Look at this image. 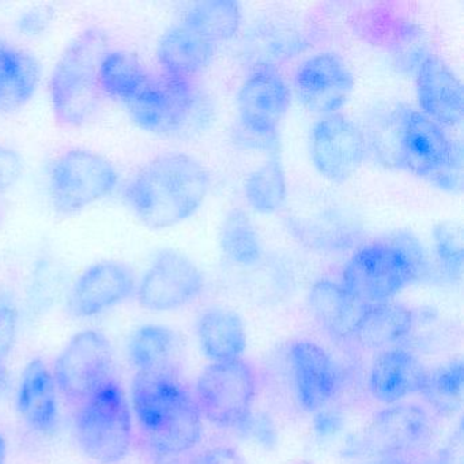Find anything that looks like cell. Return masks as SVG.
<instances>
[{"label":"cell","instance_id":"obj_28","mask_svg":"<svg viewBox=\"0 0 464 464\" xmlns=\"http://www.w3.org/2000/svg\"><path fill=\"white\" fill-rule=\"evenodd\" d=\"M415 324V314L403 304L388 303L369 305L361 317L353 338L365 349L385 350L410 335Z\"/></svg>","mask_w":464,"mask_h":464},{"label":"cell","instance_id":"obj_20","mask_svg":"<svg viewBox=\"0 0 464 464\" xmlns=\"http://www.w3.org/2000/svg\"><path fill=\"white\" fill-rule=\"evenodd\" d=\"M18 415L39 434L55 431L59 423V390L53 371L43 358H32L18 382L15 393Z\"/></svg>","mask_w":464,"mask_h":464},{"label":"cell","instance_id":"obj_29","mask_svg":"<svg viewBox=\"0 0 464 464\" xmlns=\"http://www.w3.org/2000/svg\"><path fill=\"white\" fill-rule=\"evenodd\" d=\"M308 45L305 34L286 21H263L246 37V53L257 64L278 63L295 58Z\"/></svg>","mask_w":464,"mask_h":464},{"label":"cell","instance_id":"obj_41","mask_svg":"<svg viewBox=\"0 0 464 464\" xmlns=\"http://www.w3.org/2000/svg\"><path fill=\"white\" fill-rule=\"evenodd\" d=\"M189 464H248V461L235 448L216 447L195 456Z\"/></svg>","mask_w":464,"mask_h":464},{"label":"cell","instance_id":"obj_13","mask_svg":"<svg viewBox=\"0 0 464 464\" xmlns=\"http://www.w3.org/2000/svg\"><path fill=\"white\" fill-rule=\"evenodd\" d=\"M134 268L121 260H100L82 271L67 292L66 308L75 319L112 311L135 295Z\"/></svg>","mask_w":464,"mask_h":464},{"label":"cell","instance_id":"obj_43","mask_svg":"<svg viewBox=\"0 0 464 464\" xmlns=\"http://www.w3.org/2000/svg\"><path fill=\"white\" fill-rule=\"evenodd\" d=\"M9 456V441L4 431L0 430V464H7Z\"/></svg>","mask_w":464,"mask_h":464},{"label":"cell","instance_id":"obj_27","mask_svg":"<svg viewBox=\"0 0 464 464\" xmlns=\"http://www.w3.org/2000/svg\"><path fill=\"white\" fill-rule=\"evenodd\" d=\"M409 110L403 104H382L366 118L362 131L368 154L388 169H401V146Z\"/></svg>","mask_w":464,"mask_h":464},{"label":"cell","instance_id":"obj_11","mask_svg":"<svg viewBox=\"0 0 464 464\" xmlns=\"http://www.w3.org/2000/svg\"><path fill=\"white\" fill-rule=\"evenodd\" d=\"M205 285V276L194 260L183 252L165 248L149 263L138 281L135 297L145 311L167 314L194 303Z\"/></svg>","mask_w":464,"mask_h":464},{"label":"cell","instance_id":"obj_19","mask_svg":"<svg viewBox=\"0 0 464 464\" xmlns=\"http://www.w3.org/2000/svg\"><path fill=\"white\" fill-rule=\"evenodd\" d=\"M453 142L444 127L410 108L401 146V169L430 183L447 165Z\"/></svg>","mask_w":464,"mask_h":464},{"label":"cell","instance_id":"obj_46","mask_svg":"<svg viewBox=\"0 0 464 464\" xmlns=\"http://www.w3.org/2000/svg\"><path fill=\"white\" fill-rule=\"evenodd\" d=\"M428 464H448V463H445V461H433V463H428Z\"/></svg>","mask_w":464,"mask_h":464},{"label":"cell","instance_id":"obj_22","mask_svg":"<svg viewBox=\"0 0 464 464\" xmlns=\"http://www.w3.org/2000/svg\"><path fill=\"white\" fill-rule=\"evenodd\" d=\"M308 306L317 324L335 339L353 338L369 305L344 289L341 282L320 279L308 293Z\"/></svg>","mask_w":464,"mask_h":464},{"label":"cell","instance_id":"obj_25","mask_svg":"<svg viewBox=\"0 0 464 464\" xmlns=\"http://www.w3.org/2000/svg\"><path fill=\"white\" fill-rule=\"evenodd\" d=\"M197 335L202 352L213 362L243 358L246 349V325L232 309H206L198 317Z\"/></svg>","mask_w":464,"mask_h":464},{"label":"cell","instance_id":"obj_7","mask_svg":"<svg viewBox=\"0 0 464 464\" xmlns=\"http://www.w3.org/2000/svg\"><path fill=\"white\" fill-rule=\"evenodd\" d=\"M47 184L56 213L74 216L110 197L118 187L119 173L107 157L96 151L69 149L51 162Z\"/></svg>","mask_w":464,"mask_h":464},{"label":"cell","instance_id":"obj_31","mask_svg":"<svg viewBox=\"0 0 464 464\" xmlns=\"http://www.w3.org/2000/svg\"><path fill=\"white\" fill-rule=\"evenodd\" d=\"M244 195L252 210L263 216L278 213L286 205L287 181L278 154L268 157L252 170L244 183Z\"/></svg>","mask_w":464,"mask_h":464},{"label":"cell","instance_id":"obj_47","mask_svg":"<svg viewBox=\"0 0 464 464\" xmlns=\"http://www.w3.org/2000/svg\"><path fill=\"white\" fill-rule=\"evenodd\" d=\"M297 464H311V463H306V461H301V463H297Z\"/></svg>","mask_w":464,"mask_h":464},{"label":"cell","instance_id":"obj_8","mask_svg":"<svg viewBox=\"0 0 464 464\" xmlns=\"http://www.w3.org/2000/svg\"><path fill=\"white\" fill-rule=\"evenodd\" d=\"M417 281L412 263L387 238L358 246L344 266L341 284L361 303L376 305L392 301Z\"/></svg>","mask_w":464,"mask_h":464},{"label":"cell","instance_id":"obj_42","mask_svg":"<svg viewBox=\"0 0 464 464\" xmlns=\"http://www.w3.org/2000/svg\"><path fill=\"white\" fill-rule=\"evenodd\" d=\"M50 25V15L42 9L26 10L17 21L18 32L24 36L36 37L44 34Z\"/></svg>","mask_w":464,"mask_h":464},{"label":"cell","instance_id":"obj_12","mask_svg":"<svg viewBox=\"0 0 464 464\" xmlns=\"http://www.w3.org/2000/svg\"><path fill=\"white\" fill-rule=\"evenodd\" d=\"M368 157L362 127L342 113L323 116L311 131V159L325 180L342 184L362 167Z\"/></svg>","mask_w":464,"mask_h":464},{"label":"cell","instance_id":"obj_45","mask_svg":"<svg viewBox=\"0 0 464 464\" xmlns=\"http://www.w3.org/2000/svg\"><path fill=\"white\" fill-rule=\"evenodd\" d=\"M5 218V205L2 200H0V224H2V221H4Z\"/></svg>","mask_w":464,"mask_h":464},{"label":"cell","instance_id":"obj_36","mask_svg":"<svg viewBox=\"0 0 464 464\" xmlns=\"http://www.w3.org/2000/svg\"><path fill=\"white\" fill-rule=\"evenodd\" d=\"M433 246L440 273L450 281H459L463 273V232L460 225L452 221L436 225Z\"/></svg>","mask_w":464,"mask_h":464},{"label":"cell","instance_id":"obj_30","mask_svg":"<svg viewBox=\"0 0 464 464\" xmlns=\"http://www.w3.org/2000/svg\"><path fill=\"white\" fill-rule=\"evenodd\" d=\"M183 23L217 45L237 36L243 24V9L235 0H205L187 12Z\"/></svg>","mask_w":464,"mask_h":464},{"label":"cell","instance_id":"obj_35","mask_svg":"<svg viewBox=\"0 0 464 464\" xmlns=\"http://www.w3.org/2000/svg\"><path fill=\"white\" fill-rule=\"evenodd\" d=\"M21 311L14 293L0 284V396L9 391V358L17 342Z\"/></svg>","mask_w":464,"mask_h":464},{"label":"cell","instance_id":"obj_39","mask_svg":"<svg viewBox=\"0 0 464 464\" xmlns=\"http://www.w3.org/2000/svg\"><path fill=\"white\" fill-rule=\"evenodd\" d=\"M430 184L448 194H460L463 188V146L460 140H455L447 165Z\"/></svg>","mask_w":464,"mask_h":464},{"label":"cell","instance_id":"obj_14","mask_svg":"<svg viewBox=\"0 0 464 464\" xmlns=\"http://www.w3.org/2000/svg\"><path fill=\"white\" fill-rule=\"evenodd\" d=\"M355 80L343 58L334 53H317L297 67L293 92L308 112L328 116L339 113L354 91Z\"/></svg>","mask_w":464,"mask_h":464},{"label":"cell","instance_id":"obj_40","mask_svg":"<svg viewBox=\"0 0 464 464\" xmlns=\"http://www.w3.org/2000/svg\"><path fill=\"white\" fill-rule=\"evenodd\" d=\"M25 172L23 157L13 149L0 146V197L12 189Z\"/></svg>","mask_w":464,"mask_h":464},{"label":"cell","instance_id":"obj_44","mask_svg":"<svg viewBox=\"0 0 464 464\" xmlns=\"http://www.w3.org/2000/svg\"><path fill=\"white\" fill-rule=\"evenodd\" d=\"M373 464H410L403 456H382Z\"/></svg>","mask_w":464,"mask_h":464},{"label":"cell","instance_id":"obj_16","mask_svg":"<svg viewBox=\"0 0 464 464\" xmlns=\"http://www.w3.org/2000/svg\"><path fill=\"white\" fill-rule=\"evenodd\" d=\"M289 362L295 395L305 411H319L338 395L341 369L327 350L309 339H298L290 346Z\"/></svg>","mask_w":464,"mask_h":464},{"label":"cell","instance_id":"obj_38","mask_svg":"<svg viewBox=\"0 0 464 464\" xmlns=\"http://www.w3.org/2000/svg\"><path fill=\"white\" fill-rule=\"evenodd\" d=\"M388 238H390V240L406 255L407 259L412 263L415 270H417L418 276H420V281L433 276V263H431L430 257H429L428 251H426L423 244L420 243L411 232L401 230V232L393 233V235L390 236Z\"/></svg>","mask_w":464,"mask_h":464},{"label":"cell","instance_id":"obj_33","mask_svg":"<svg viewBox=\"0 0 464 464\" xmlns=\"http://www.w3.org/2000/svg\"><path fill=\"white\" fill-rule=\"evenodd\" d=\"M150 70L132 53L108 50L100 63V89L102 96L126 104L138 91Z\"/></svg>","mask_w":464,"mask_h":464},{"label":"cell","instance_id":"obj_17","mask_svg":"<svg viewBox=\"0 0 464 464\" xmlns=\"http://www.w3.org/2000/svg\"><path fill=\"white\" fill-rule=\"evenodd\" d=\"M415 92L420 112L441 127H459L463 121V85L439 58L426 53L415 64Z\"/></svg>","mask_w":464,"mask_h":464},{"label":"cell","instance_id":"obj_23","mask_svg":"<svg viewBox=\"0 0 464 464\" xmlns=\"http://www.w3.org/2000/svg\"><path fill=\"white\" fill-rule=\"evenodd\" d=\"M216 45L184 23L168 29L157 45V62L161 72L172 77L194 80L208 69Z\"/></svg>","mask_w":464,"mask_h":464},{"label":"cell","instance_id":"obj_37","mask_svg":"<svg viewBox=\"0 0 464 464\" xmlns=\"http://www.w3.org/2000/svg\"><path fill=\"white\" fill-rule=\"evenodd\" d=\"M64 276L61 265L53 257H43L32 273L28 290V304L32 312L47 311L63 286Z\"/></svg>","mask_w":464,"mask_h":464},{"label":"cell","instance_id":"obj_34","mask_svg":"<svg viewBox=\"0 0 464 464\" xmlns=\"http://www.w3.org/2000/svg\"><path fill=\"white\" fill-rule=\"evenodd\" d=\"M463 362L453 361L436 371L428 372L420 395L440 414H455L463 401Z\"/></svg>","mask_w":464,"mask_h":464},{"label":"cell","instance_id":"obj_15","mask_svg":"<svg viewBox=\"0 0 464 464\" xmlns=\"http://www.w3.org/2000/svg\"><path fill=\"white\" fill-rule=\"evenodd\" d=\"M431 418L418 404H391L372 418L363 441L380 456H401L422 450L430 442Z\"/></svg>","mask_w":464,"mask_h":464},{"label":"cell","instance_id":"obj_24","mask_svg":"<svg viewBox=\"0 0 464 464\" xmlns=\"http://www.w3.org/2000/svg\"><path fill=\"white\" fill-rule=\"evenodd\" d=\"M42 66L32 53L0 39V113L25 107L39 89Z\"/></svg>","mask_w":464,"mask_h":464},{"label":"cell","instance_id":"obj_10","mask_svg":"<svg viewBox=\"0 0 464 464\" xmlns=\"http://www.w3.org/2000/svg\"><path fill=\"white\" fill-rule=\"evenodd\" d=\"M53 379L59 393L72 406L110 380L115 379V353L102 331L88 328L75 334L53 365Z\"/></svg>","mask_w":464,"mask_h":464},{"label":"cell","instance_id":"obj_2","mask_svg":"<svg viewBox=\"0 0 464 464\" xmlns=\"http://www.w3.org/2000/svg\"><path fill=\"white\" fill-rule=\"evenodd\" d=\"M129 399L142 441L157 458L183 455L199 444L203 417L179 373L135 372Z\"/></svg>","mask_w":464,"mask_h":464},{"label":"cell","instance_id":"obj_18","mask_svg":"<svg viewBox=\"0 0 464 464\" xmlns=\"http://www.w3.org/2000/svg\"><path fill=\"white\" fill-rule=\"evenodd\" d=\"M286 225L295 240L327 254L357 249L362 235L357 218L342 206H323L317 210L287 217Z\"/></svg>","mask_w":464,"mask_h":464},{"label":"cell","instance_id":"obj_4","mask_svg":"<svg viewBox=\"0 0 464 464\" xmlns=\"http://www.w3.org/2000/svg\"><path fill=\"white\" fill-rule=\"evenodd\" d=\"M124 107L140 130L162 137L194 134L210 115L208 97L194 80L164 72H150Z\"/></svg>","mask_w":464,"mask_h":464},{"label":"cell","instance_id":"obj_1","mask_svg":"<svg viewBox=\"0 0 464 464\" xmlns=\"http://www.w3.org/2000/svg\"><path fill=\"white\" fill-rule=\"evenodd\" d=\"M208 168L184 153H165L146 162L124 187V200L149 229L178 227L194 216L208 198Z\"/></svg>","mask_w":464,"mask_h":464},{"label":"cell","instance_id":"obj_3","mask_svg":"<svg viewBox=\"0 0 464 464\" xmlns=\"http://www.w3.org/2000/svg\"><path fill=\"white\" fill-rule=\"evenodd\" d=\"M107 51L105 31L89 26L59 56L48 86L53 116L64 129H80L99 112L104 97L100 89V63Z\"/></svg>","mask_w":464,"mask_h":464},{"label":"cell","instance_id":"obj_32","mask_svg":"<svg viewBox=\"0 0 464 464\" xmlns=\"http://www.w3.org/2000/svg\"><path fill=\"white\" fill-rule=\"evenodd\" d=\"M218 244L224 256L240 267H255L263 259V244L246 211L233 208L222 219Z\"/></svg>","mask_w":464,"mask_h":464},{"label":"cell","instance_id":"obj_6","mask_svg":"<svg viewBox=\"0 0 464 464\" xmlns=\"http://www.w3.org/2000/svg\"><path fill=\"white\" fill-rule=\"evenodd\" d=\"M292 92L278 67H252L237 92L236 140L254 150L278 154V127L290 108Z\"/></svg>","mask_w":464,"mask_h":464},{"label":"cell","instance_id":"obj_21","mask_svg":"<svg viewBox=\"0 0 464 464\" xmlns=\"http://www.w3.org/2000/svg\"><path fill=\"white\" fill-rule=\"evenodd\" d=\"M428 372L409 350L398 346L382 350L369 372V391L377 401L395 404L407 396L422 392Z\"/></svg>","mask_w":464,"mask_h":464},{"label":"cell","instance_id":"obj_5","mask_svg":"<svg viewBox=\"0 0 464 464\" xmlns=\"http://www.w3.org/2000/svg\"><path fill=\"white\" fill-rule=\"evenodd\" d=\"M75 441L96 464H119L134 442V417L123 385L112 379L75 406Z\"/></svg>","mask_w":464,"mask_h":464},{"label":"cell","instance_id":"obj_26","mask_svg":"<svg viewBox=\"0 0 464 464\" xmlns=\"http://www.w3.org/2000/svg\"><path fill=\"white\" fill-rule=\"evenodd\" d=\"M180 355L178 334L165 325H140L127 341V358L135 372L178 373Z\"/></svg>","mask_w":464,"mask_h":464},{"label":"cell","instance_id":"obj_9","mask_svg":"<svg viewBox=\"0 0 464 464\" xmlns=\"http://www.w3.org/2000/svg\"><path fill=\"white\" fill-rule=\"evenodd\" d=\"M195 401L202 417L224 428L244 425L256 398V373L244 358L211 362L198 377Z\"/></svg>","mask_w":464,"mask_h":464}]
</instances>
